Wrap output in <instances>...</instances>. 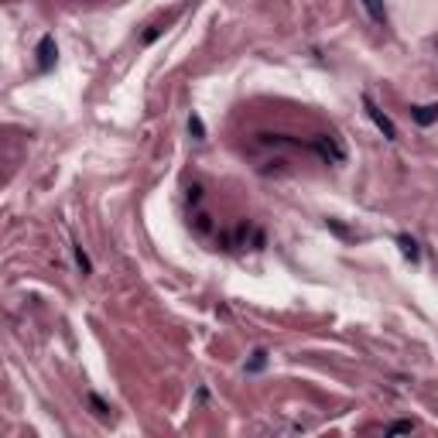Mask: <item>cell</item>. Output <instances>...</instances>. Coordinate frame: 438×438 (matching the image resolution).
<instances>
[{"label": "cell", "mask_w": 438, "mask_h": 438, "mask_svg": "<svg viewBox=\"0 0 438 438\" xmlns=\"http://www.w3.org/2000/svg\"><path fill=\"white\" fill-rule=\"evenodd\" d=\"M411 120L418 127H432L438 120V103H428V107H411Z\"/></svg>", "instance_id": "5"}, {"label": "cell", "mask_w": 438, "mask_h": 438, "mask_svg": "<svg viewBox=\"0 0 438 438\" xmlns=\"http://www.w3.org/2000/svg\"><path fill=\"white\" fill-rule=\"evenodd\" d=\"M398 247H400V253H404V257H407L411 264H414V260L421 257V250H418V240L407 237V233H400V237H398Z\"/></svg>", "instance_id": "6"}, {"label": "cell", "mask_w": 438, "mask_h": 438, "mask_svg": "<svg viewBox=\"0 0 438 438\" xmlns=\"http://www.w3.org/2000/svg\"><path fill=\"white\" fill-rule=\"evenodd\" d=\"M76 264H79V271H82V274H93V260H89V253L82 250L79 243H76Z\"/></svg>", "instance_id": "9"}, {"label": "cell", "mask_w": 438, "mask_h": 438, "mask_svg": "<svg viewBox=\"0 0 438 438\" xmlns=\"http://www.w3.org/2000/svg\"><path fill=\"white\" fill-rule=\"evenodd\" d=\"M363 7H366V14H370V21L373 24H380V28H387L391 24V17H387V7H384V0H359Z\"/></svg>", "instance_id": "4"}, {"label": "cell", "mask_w": 438, "mask_h": 438, "mask_svg": "<svg viewBox=\"0 0 438 438\" xmlns=\"http://www.w3.org/2000/svg\"><path fill=\"white\" fill-rule=\"evenodd\" d=\"M189 134H192L196 141H205V123H202L199 114H192V117H189Z\"/></svg>", "instance_id": "7"}, {"label": "cell", "mask_w": 438, "mask_h": 438, "mask_svg": "<svg viewBox=\"0 0 438 438\" xmlns=\"http://www.w3.org/2000/svg\"><path fill=\"white\" fill-rule=\"evenodd\" d=\"M35 55H38V72H52L55 69V62H58V45L52 35H45L38 41V48H35Z\"/></svg>", "instance_id": "2"}, {"label": "cell", "mask_w": 438, "mask_h": 438, "mask_svg": "<svg viewBox=\"0 0 438 438\" xmlns=\"http://www.w3.org/2000/svg\"><path fill=\"white\" fill-rule=\"evenodd\" d=\"M325 226H329V230H336V233H339V237L353 240V233H350V230H346V226H343V223H339V219H325Z\"/></svg>", "instance_id": "12"}, {"label": "cell", "mask_w": 438, "mask_h": 438, "mask_svg": "<svg viewBox=\"0 0 438 438\" xmlns=\"http://www.w3.org/2000/svg\"><path fill=\"white\" fill-rule=\"evenodd\" d=\"M363 110H366V117L373 120V127H377L387 141H398V127H394V120L387 117V114H384V110H380L370 96H363Z\"/></svg>", "instance_id": "1"}, {"label": "cell", "mask_w": 438, "mask_h": 438, "mask_svg": "<svg viewBox=\"0 0 438 438\" xmlns=\"http://www.w3.org/2000/svg\"><path fill=\"white\" fill-rule=\"evenodd\" d=\"M407 432H414V421H391L387 425V435H407Z\"/></svg>", "instance_id": "11"}, {"label": "cell", "mask_w": 438, "mask_h": 438, "mask_svg": "<svg viewBox=\"0 0 438 438\" xmlns=\"http://www.w3.org/2000/svg\"><path fill=\"white\" fill-rule=\"evenodd\" d=\"M312 148H315V151L322 155V161H329V164H339V161L346 158V155H343V148H339V144H336L329 134L315 137V144H312Z\"/></svg>", "instance_id": "3"}, {"label": "cell", "mask_w": 438, "mask_h": 438, "mask_svg": "<svg viewBox=\"0 0 438 438\" xmlns=\"http://www.w3.org/2000/svg\"><path fill=\"white\" fill-rule=\"evenodd\" d=\"M264 366H267V353H264V350H257V353H253V359L247 363V373H260Z\"/></svg>", "instance_id": "8"}, {"label": "cell", "mask_w": 438, "mask_h": 438, "mask_svg": "<svg viewBox=\"0 0 438 438\" xmlns=\"http://www.w3.org/2000/svg\"><path fill=\"white\" fill-rule=\"evenodd\" d=\"M89 407H93V411H96L100 418H107V414H110V404L100 398V394H89Z\"/></svg>", "instance_id": "10"}]
</instances>
